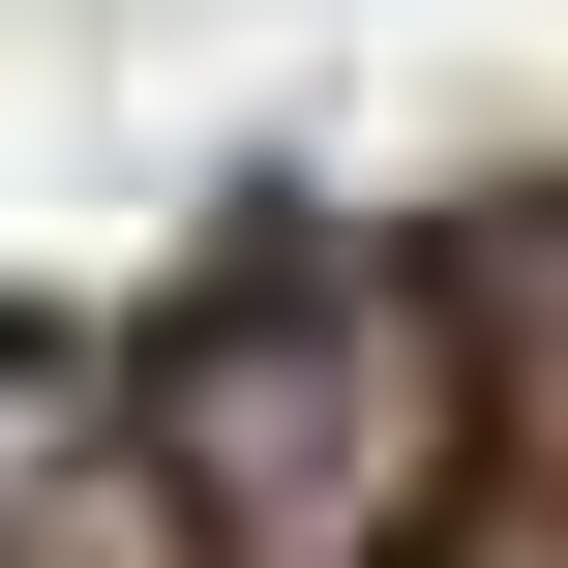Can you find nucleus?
Masks as SVG:
<instances>
[{"instance_id": "obj_1", "label": "nucleus", "mask_w": 568, "mask_h": 568, "mask_svg": "<svg viewBox=\"0 0 568 568\" xmlns=\"http://www.w3.org/2000/svg\"><path fill=\"white\" fill-rule=\"evenodd\" d=\"M479 449H509V419H479V300H449V270L270 240V270H210V300L150 329V479H180L210 568H449Z\"/></svg>"}, {"instance_id": "obj_2", "label": "nucleus", "mask_w": 568, "mask_h": 568, "mask_svg": "<svg viewBox=\"0 0 568 568\" xmlns=\"http://www.w3.org/2000/svg\"><path fill=\"white\" fill-rule=\"evenodd\" d=\"M449 300H479V419H509V449H568V180L449 270Z\"/></svg>"}]
</instances>
